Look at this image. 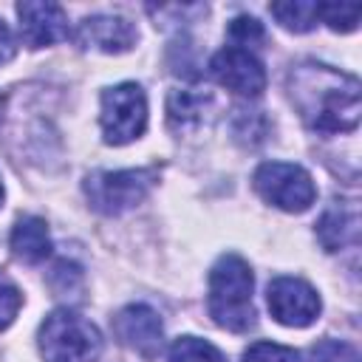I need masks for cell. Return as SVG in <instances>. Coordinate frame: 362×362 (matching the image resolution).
I'll list each match as a JSON object with an SVG mask.
<instances>
[{"instance_id":"cell-11","label":"cell","mask_w":362,"mask_h":362,"mask_svg":"<svg viewBox=\"0 0 362 362\" xmlns=\"http://www.w3.org/2000/svg\"><path fill=\"white\" fill-rule=\"evenodd\" d=\"M76 40L85 48H99L105 54H122L136 42V28L130 20L116 14H93L79 23Z\"/></svg>"},{"instance_id":"cell-14","label":"cell","mask_w":362,"mask_h":362,"mask_svg":"<svg viewBox=\"0 0 362 362\" xmlns=\"http://www.w3.org/2000/svg\"><path fill=\"white\" fill-rule=\"evenodd\" d=\"M8 243H11V255L23 263H40L51 255L48 226L42 218H34V215H25L14 223Z\"/></svg>"},{"instance_id":"cell-9","label":"cell","mask_w":362,"mask_h":362,"mask_svg":"<svg viewBox=\"0 0 362 362\" xmlns=\"http://www.w3.org/2000/svg\"><path fill=\"white\" fill-rule=\"evenodd\" d=\"M113 334L144 359H156L164 348V328L150 305H124L113 317Z\"/></svg>"},{"instance_id":"cell-18","label":"cell","mask_w":362,"mask_h":362,"mask_svg":"<svg viewBox=\"0 0 362 362\" xmlns=\"http://www.w3.org/2000/svg\"><path fill=\"white\" fill-rule=\"evenodd\" d=\"M305 362H359V351L342 339H320L311 345Z\"/></svg>"},{"instance_id":"cell-22","label":"cell","mask_w":362,"mask_h":362,"mask_svg":"<svg viewBox=\"0 0 362 362\" xmlns=\"http://www.w3.org/2000/svg\"><path fill=\"white\" fill-rule=\"evenodd\" d=\"M229 37L238 42V48H243V45H255V42H263V25L255 20V17H246V14H240V17H235L232 23H229Z\"/></svg>"},{"instance_id":"cell-4","label":"cell","mask_w":362,"mask_h":362,"mask_svg":"<svg viewBox=\"0 0 362 362\" xmlns=\"http://www.w3.org/2000/svg\"><path fill=\"white\" fill-rule=\"evenodd\" d=\"M156 181V170H102V173H90L85 181V195L90 201V206L102 215H122L127 209H133L153 187Z\"/></svg>"},{"instance_id":"cell-16","label":"cell","mask_w":362,"mask_h":362,"mask_svg":"<svg viewBox=\"0 0 362 362\" xmlns=\"http://www.w3.org/2000/svg\"><path fill=\"white\" fill-rule=\"evenodd\" d=\"M167 359L170 362H226V356L212 342L198 339V337H178L170 345Z\"/></svg>"},{"instance_id":"cell-25","label":"cell","mask_w":362,"mask_h":362,"mask_svg":"<svg viewBox=\"0 0 362 362\" xmlns=\"http://www.w3.org/2000/svg\"><path fill=\"white\" fill-rule=\"evenodd\" d=\"M0 116H3V96H0Z\"/></svg>"},{"instance_id":"cell-1","label":"cell","mask_w":362,"mask_h":362,"mask_svg":"<svg viewBox=\"0 0 362 362\" xmlns=\"http://www.w3.org/2000/svg\"><path fill=\"white\" fill-rule=\"evenodd\" d=\"M288 96L311 130L351 133L359 124V79L331 65H294L288 74Z\"/></svg>"},{"instance_id":"cell-10","label":"cell","mask_w":362,"mask_h":362,"mask_svg":"<svg viewBox=\"0 0 362 362\" xmlns=\"http://www.w3.org/2000/svg\"><path fill=\"white\" fill-rule=\"evenodd\" d=\"M17 17H20V34L31 48L54 45L68 37V14L57 3L25 0L17 6Z\"/></svg>"},{"instance_id":"cell-17","label":"cell","mask_w":362,"mask_h":362,"mask_svg":"<svg viewBox=\"0 0 362 362\" xmlns=\"http://www.w3.org/2000/svg\"><path fill=\"white\" fill-rule=\"evenodd\" d=\"M317 17L328 23V28L345 34V31H354L359 23V6L356 3H320Z\"/></svg>"},{"instance_id":"cell-2","label":"cell","mask_w":362,"mask_h":362,"mask_svg":"<svg viewBox=\"0 0 362 362\" xmlns=\"http://www.w3.org/2000/svg\"><path fill=\"white\" fill-rule=\"evenodd\" d=\"M255 277L243 257L223 255L209 272V317L235 334H243L255 325V305H252Z\"/></svg>"},{"instance_id":"cell-15","label":"cell","mask_w":362,"mask_h":362,"mask_svg":"<svg viewBox=\"0 0 362 362\" xmlns=\"http://www.w3.org/2000/svg\"><path fill=\"white\" fill-rule=\"evenodd\" d=\"M317 8L320 3H308V0H291V3H272L269 11L277 17V23L288 31H311L317 25Z\"/></svg>"},{"instance_id":"cell-7","label":"cell","mask_w":362,"mask_h":362,"mask_svg":"<svg viewBox=\"0 0 362 362\" xmlns=\"http://www.w3.org/2000/svg\"><path fill=\"white\" fill-rule=\"evenodd\" d=\"M272 317L288 328H305L320 314V294L300 277H274L266 288Z\"/></svg>"},{"instance_id":"cell-6","label":"cell","mask_w":362,"mask_h":362,"mask_svg":"<svg viewBox=\"0 0 362 362\" xmlns=\"http://www.w3.org/2000/svg\"><path fill=\"white\" fill-rule=\"evenodd\" d=\"M102 133L107 144H127L147 127V96L136 82H122L102 93Z\"/></svg>"},{"instance_id":"cell-8","label":"cell","mask_w":362,"mask_h":362,"mask_svg":"<svg viewBox=\"0 0 362 362\" xmlns=\"http://www.w3.org/2000/svg\"><path fill=\"white\" fill-rule=\"evenodd\" d=\"M209 74L215 76L218 85H223L240 96H260L266 88L263 62L249 48H238V45L221 48L209 62Z\"/></svg>"},{"instance_id":"cell-20","label":"cell","mask_w":362,"mask_h":362,"mask_svg":"<svg viewBox=\"0 0 362 362\" xmlns=\"http://www.w3.org/2000/svg\"><path fill=\"white\" fill-rule=\"evenodd\" d=\"M48 286L57 291V294H76L82 288V269L76 263H68V260H59L51 274H48Z\"/></svg>"},{"instance_id":"cell-23","label":"cell","mask_w":362,"mask_h":362,"mask_svg":"<svg viewBox=\"0 0 362 362\" xmlns=\"http://www.w3.org/2000/svg\"><path fill=\"white\" fill-rule=\"evenodd\" d=\"M14 54H17V45H14V37H11V31H8V25L0 20V65H6V62H11L14 59Z\"/></svg>"},{"instance_id":"cell-21","label":"cell","mask_w":362,"mask_h":362,"mask_svg":"<svg viewBox=\"0 0 362 362\" xmlns=\"http://www.w3.org/2000/svg\"><path fill=\"white\" fill-rule=\"evenodd\" d=\"M20 305H23V294H20V288L0 272V331L8 328V325L14 322Z\"/></svg>"},{"instance_id":"cell-3","label":"cell","mask_w":362,"mask_h":362,"mask_svg":"<svg viewBox=\"0 0 362 362\" xmlns=\"http://www.w3.org/2000/svg\"><path fill=\"white\" fill-rule=\"evenodd\" d=\"M40 351L45 362H96L102 354V334L82 314L57 308L40 325Z\"/></svg>"},{"instance_id":"cell-19","label":"cell","mask_w":362,"mask_h":362,"mask_svg":"<svg viewBox=\"0 0 362 362\" xmlns=\"http://www.w3.org/2000/svg\"><path fill=\"white\" fill-rule=\"evenodd\" d=\"M243 362H303V356L294 348L260 339V342H255L243 351Z\"/></svg>"},{"instance_id":"cell-5","label":"cell","mask_w":362,"mask_h":362,"mask_svg":"<svg viewBox=\"0 0 362 362\" xmlns=\"http://www.w3.org/2000/svg\"><path fill=\"white\" fill-rule=\"evenodd\" d=\"M252 181L263 201H269L286 212H305L317 198V187L300 164L266 161L255 170Z\"/></svg>"},{"instance_id":"cell-13","label":"cell","mask_w":362,"mask_h":362,"mask_svg":"<svg viewBox=\"0 0 362 362\" xmlns=\"http://www.w3.org/2000/svg\"><path fill=\"white\" fill-rule=\"evenodd\" d=\"M215 99L206 90H173L167 96V119L175 133L201 130L212 119Z\"/></svg>"},{"instance_id":"cell-12","label":"cell","mask_w":362,"mask_h":362,"mask_svg":"<svg viewBox=\"0 0 362 362\" xmlns=\"http://www.w3.org/2000/svg\"><path fill=\"white\" fill-rule=\"evenodd\" d=\"M317 238L328 252L356 246L359 240V209L354 201H337L317 221Z\"/></svg>"},{"instance_id":"cell-24","label":"cell","mask_w":362,"mask_h":362,"mask_svg":"<svg viewBox=\"0 0 362 362\" xmlns=\"http://www.w3.org/2000/svg\"><path fill=\"white\" fill-rule=\"evenodd\" d=\"M0 201H3V181H0Z\"/></svg>"}]
</instances>
